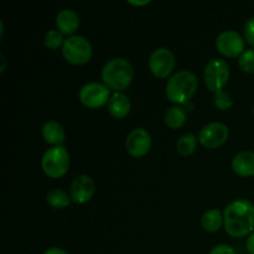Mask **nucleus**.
<instances>
[{"mask_svg":"<svg viewBox=\"0 0 254 254\" xmlns=\"http://www.w3.org/2000/svg\"><path fill=\"white\" fill-rule=\"evenodd\" d=\"M197 87V76L192 71L181 69L169 78L166 83V97L175 104H186L195 96Z\"/></svg>","mask_w":254,"mask_h":254,"instance_id":"nucleus-2","label":"nucleus"},{"mask_svg":"<svg viewBox=\"0 0 254 254\" xmlns=\"http://www.w3.org/2000/svg\"><path fill=\"white\" fill-rule=\"evenodd\" d=\"M186 121H188V112L183 107H171L164 114V122H165V124L170 129H174V130L184 127Z\"/></svg>","mask_w":254,"mask_h":254,"instance_id":"nucleus-17","label":"nucleus"},{"mask_svg":"<svg viewBox=\"0 0 254 254\" xmlns=\"http://www.w3.org/2000/svg\"><path fill=\"white\" fill-rule=\"evenodd\" d=\"M148 64L154 76L158 78H166L175 68V55L168 47H159L151 52Z\"/></svg>","mask_w":254,"mask_h":254,"instance_id":"nucleus-8","label":"nucleus"},{"mask_svg":"<svg viewBox=\"0 0 254 254\" xmlns=\"http://www.w3.org/2000/svg\"><path fill=\"white\" fill-rule=\"evenodd\" d=\"M62 56L68 64H84L91 60L93 49L86 37L82 35H72L68 36L64 42V46L61 47Z\"/></svg>","mask_w":254,"mask_h":254,"instance_id":"nucleus-5","label":"nucleus"},{"mask_svg":"<svg viewBox=\"0 0 254 254\" xmlns=\"http://www.w3.org/2000/svg\"><path fill=\"white\" fill-rule=\"evenodd\" d=\"M230 136V130L226 124L212 122L203 127L198 133V141L206 149H216L223 145Z\"/></svg>","mask_w":254,"mask_h":254,"instance_id":"nucleus-9","label":"nucleus"},{"mask_svg":"<svg viewBox=\"0 0 254 254\" xmlns=\"http://www.w3.org/2000/svg\"><path fill=\"white\" fill-rule=\"evenodd\" d=\"M223 225V213L218 208H211L206 211L201 217V226L206 232H217Z\"/></svg>","mask_w":254,"mask_h":254,"instance_id":"nucleus-18","label":"nucleus"},{"mask_svg":"<svg viewBox=\"0 0 254 254\" xmlns=\"http://www.w3.org/2000/svg\"><path fill=\"white\" fill-rule=\"evenodd\" d=\"M196 148H197V136L192 133L184 134L176 141V150L183 156L191 155Z\"/></svg>","mask_w":254,"mask_h":254,"instance_id":"nucleus-20","label":"nucleus"},{"mask_svg":"<svg viewBox=\"0 0 254 254\" xmlns=\"http://www.w3.org/2000/svg\"><path fill=\"white\" fill-rule=\"evenodd\" d=\"M208 254H236V251L231 246L218 245L216 247H213Z\"/></svg>","mask_w":254,"mask_h":254,"instance_id":"nucleus-25","label":"nucleus"},{"mask_svg":"<svg viewBox=\"0 0 254 254\" xmlns=\"http://www.w3.org/2000/svg\"><path fill=\"white\" fill-rule=\"evenodd\" d=\"M253 116H254V106H253Z\"/></svg>","mask_w":254,"mask_h":254,"instance_id":"nucleus-29","label":"nucleus"},{"mask_svg":"<svg viewBox=\"0 0 254 254\" xmlns=\"http://www.w3.org/2000/svg\"><path fill=\"white\" fill-rule=\"evenodd\" d=\"M238 64L246 73H254V49L245 50V52L238 57Z\"/></svg>","mask_w":254,"mask_h":254,"instance_id":"nucleus-22","label":"nucleus"},{"mask_svg":"<svg viewBox=\"0 0 254 254\" xmlns=\"http://www.w3.org/2000/svg\"><path fill=\"white\" fill-rule=\"evenodd\" d=\"M151 136L144 128H135L128 134L126 139V149L129 155L134 158H143L150 151Z\"/></svg>","mask_w":254,"mask_h":254,"instance_id":"nucleus-11","label":"nucleus"},{"mask_svg":"<svg viewBox=\"0 0 254 254\" xmlns=\"http://www.w3.org/2000/svg\"><path fill=\"white\" fill-rule=\"evenodd\" d=\"M246 247L250 254H254V232L251 233L250 237H248L247 243H246Z\"/></svg>","mask_w":254,"mask_h":254,"instance_id":"nucleus-26","label":"nucleus"},{"mask_svg":"<svg viewBox=\"0 0 254 254\" xmlns=\"http://www.w3.org/2000/svg\"><path fill=\"white\" fill-rule=\"evenodd\" d=\"M223 226L231 237L242 238L254 232V205L246 198L228 203L223 211Z\"/></svg>","mask_w":254,"mask_h":254,"instance_id":"nucleus-1","label":"nucleus"},{"mask_svg":"<svg viewBox=\"0 0 254 254\" xmlns=\"http://www.w3.org/2000/svg\"><path fill=\"white\" fill-rule=\"evenodd\" d=\"M134 78L133 64L123 57H116L107 62L102 68V79L109 89L126 91Z\"/></svg>","mask_w":254,"mask_h":254,"instance_id":"nucleus-3","label":"nucleus"},{"mask_svg":"<svg viewBox=\"0 0 254 254\" xmlns=\"http://www.w3.org/2000/svg\"><path fill=\"white\" fill-rule=\"evenodd\" d=\"M216 49L226 57H238L245 52V39L235 30H225L216 39Z\"/></svg>","mask_w":254,"mask_h":254,"instance_id":"nucleus-10","label":"nucleus"},{"mask_svg":"<svg viewBox=\"0 0 254 254\" xmlns=\"http://www.w3.org/2000/svg\"><path fill=\"white\" fill-rule=\"evenodd\" d=\"M232 169L242 178L254 176V151L245 150L236 154L232 159Z\"/></svg>","mask_w":254,"mask_h":254,"instance_id":"nucleus-14","label":"nucleus"},{"mask_svg":"<svg viewBox=\"0 0 254 254\" xmlns=\"http://www.w3.org/2000/svg\"><path fill=\"white\" fill-rule=\"evenodd\" d=\"M213 104L220 111H228L233 104L232 97L225 91L218 92V93H215V97H213Z\"/></svg>","mask_w":254,"mask_h":254,"instance_id":"nucleus-23","label":"nucleus"},{"mask_svg":"<svg viewBox=\"0 0 254 254\" xmlns=\"http://www.w3.org/2000/svg\"><path fill=\"white\" fill-rule=\"evenodd\" d=\"M230 66L222 59H212L203 69L206 87L213 93L222 92L230 79Z\"/></svg>","mask_w":254,"mask_h":254,"instance_id":"nucleus-6","label":"nucleus"},{"mask_svg":"<svg viewBox=\"0 0 254 254\" xmlns=\"http://www.w3.org/2000/svg\"><path fill=\"white\" fill-rule=\"evenodd\" d=\"M111 89L104 83L88 82L79 89V102L89 109H97L108 104L111 99Z\"/></svg>","mask_w":254,"mask_h":254,"instance_id":"nucleus-7","label":"nucleus"},{"mask_svg":"<svg viewBox=\"0 0 254 254\" xmlns=\"http://www.w3.org/2000/svg\"><path fill=\"white\" fill-rule=\"evenodd\" d=\"M56 29L64 35L72 36L79 27V16L74 10L62 9L56 15Z\"/></svg>","mask_w":254,"mask_h":254,"instance_id":"nucleus-13","label":"nucleus"},{"mask_svg":"<svg viewBox=\"0 0 254 254\" xmlns=\"http://www.w3.org/2000/svg\"><path fill=\"white\" fill-rule=\"evenodd\" d=\"M46 201L49 203V206H51L55 210H64V208L68 207L72 198L62 189H54V190H51L47 193Z\"/></svg>","mask_w":254,"mask_h":254,"instance_id":"nucleus-19","label":"nucleus"},{"mask_svg":"<svg viewBox=\"0 0 254 254\" xmlns=\"http://www.w3.org/2000/svg\"><path fill=\"white\" fill-rule=\"evenodd\" d=\"M243 35H245V40L254 47V16L250 17L247 20L245 25V29H243Z\"/></svg>","mask_w":254,"mask_h":254,"instance_id":"nucleus-24","label":"nucleus"},{"mask_svg":"<svg viewBox=\"0 0 254 254\" xmlns=\"http://www.w3.org/2000/svg\"><path fill=\"white\" fill-rule=\"evenodd\" d=\"M44 254H68L64 250L60 247H51L46 251Z\"/></svg>","mask_w":254,"mask_h":254,"instance_id":"nucleus-27","label":"nucleus"},{"mask_svg":"<svg viewBox=\"0 0 254 254\" xmlns=\"http://www.w3.org/2000/svg\"><path fill=\"white\" fill-rule=\"evenodd\" d=\"M64 34L61 31H59L57 29H50L49 31L45 34V39L44 42L46 45L47 49L50 50H57L59 47L64 46Z\"/></svg>","mask_w":254,"mask_h":254,"instance_id":"nucleus-21","label":"nucleus"},{"mask_svg":"<svg viewBox=\"0 0 254 254\" xmlns=\"http://www.w3.org/2000/svg\"><path fill=\"white\" fill-rule=\"evenodd\" d=\"M41 168L45 175L51 179H60L69 168V154L64 145L47 149L41 159Z\"/></svg>","mask_w":254,"mask_h":254,"instance_id":"nucleus-4","label":"nucleus"},{"mask_svg":"<svg viewBox=\"0 0 254 254\" xmlns=\"http://www.w3.org/2000/svg\"><path fill=\"white\" fill-rule=\"evenodd\" d=\"M96 192V186L91 176L81 174L73 178L69 186V196L72 201L78 205H84L93 198Z\"/></svg>","mask_w":254,"mask_h":254,"instance_id":"nucleus-12","label":"nucleus"},{"mask_svg":"<svg viewBox=\"0 0 254 254\" xmlns=\"http://www.w3.org/2000/svg\"><path fill=\"white\" fill-rule=\"evenodd\" d=\"M128 2H130V4H133V5H145V4H149V2L150 1H128Z\"/></svg>","mask_w":254,"mask_h":254,"instance_id":"nucleus-28","label":"nucleus"},{"mask_svg":"<svg viewBox=\"0 0 254 254\" xmlns=\"http://www.w3.org/2000/svg\"><path fill=\"white\" fill-rule=\"evenodd\" d=\"M131 109L130 99L123 92H116L112 94L108 102V112L112 117L117 119L126 118Z\"/></svg>","mask_w":254,"mask_h":254,"instance_id":"nucleus-15","label":"nucleus"},{"mask_svg":"<svg viewBox=\"0 0 254 254\" xmlns=\"http://www.w3.org/2000/svg\"><path fill=\"white\" fill-rule=\"evenodd\" d=\"M42 138L45 139L47 144L54 146H60L64 143L66 139V133L64 129L59 122L49 121L42 126L41 128Z\"/></svg>","mask_w":254,"mask_h":254,"instance_id":"nucleus-16","label":"nucleus"}]
</instances>
